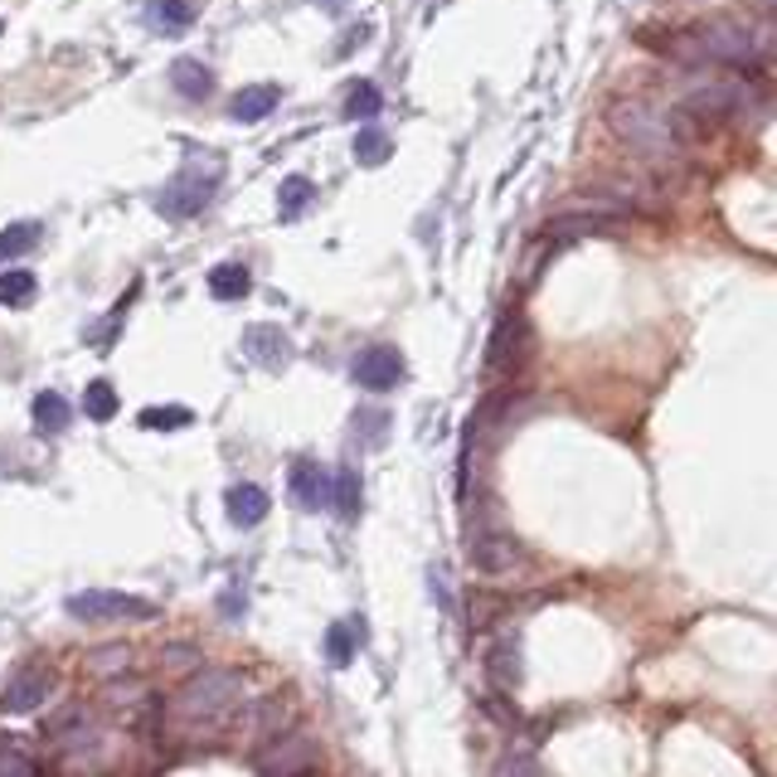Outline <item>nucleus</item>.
<instances>
[{
  "instance_id": "obj_1",
  "label": "nucleus",
  "mask_w": 777,
  "mask_h": 777,
  "mask_svg": "<svg viewBox=\"0 0 777 777\" xmlns=\"http://www.w3.org/2000/svg\"><path fill=\"white\" fill-rule=\"evenodd\" d=\"M244 715H248V690L244 676L229 671V666H205V671L185 676L166 695V734L190 748L224 744L244 725Z\"/></svg>"
},
{
  "instance_id": "obj_2",
  "label": "nucleus",
  "mask_w": 777,
  "mask_h": 777,
  "mask_svg": "<svg viewBox=\"0 0 777 777\" xmlns=\"http://www.w3.org/2000/svg\"><path fill=\"white\" fill-rule=\"evenodd\" d=\"M612 127H618V137L627 146H637V151H647L656 160H671V156H680V146H686L680 131L671 127V117H661L651 102H637V98L612 107Z\"/></svg>"
},
{
  "instance_id": "obj_3",
  "label": "nucleus",
  "mask_w": 777,
  "mask_h": 777,
  "mask_svg": "<svg viewBox=\"0 0 777 777\" xmlns=\"http://www.w3.org/2000/svg\"><path fill=\"white\" fill-rule=\"evenodd\" d=\"M69 618L78 622H151L156 618V602L137 598V593H117V588H83L69 602Z\"/></svg>"
},
{
  "instance_id": "obj_4",
  "label": "nucleus",
  "mask_w": 777,
  "mask_h": 777,
  "mask_svg": "<svg viewBox=\"0 0 777 777\" xmlns=\"http://www.w3.org/2000/svg\"><path fill=\"white\" fill-rule=\"evenodd\" d=\"M214 190H219V166L190 160V166H180L166 190L156 195V209L166 214V219H195V214L214 199Z\"/></svg>"
},
{
  "instance_id": "obj_5",
  "label": "nucleus",
  "mask_w": 777,
  "mask_h": 777,
  "mask_svg": "<svg viewBox=\"0 0 777 777\" xmlns=\"http://www.w3.org/2000/svg\"><path fill=\"white\" fill-rule=\"evenodd\" d=\"M695 45H700L705 59L729 63V69H739V73H754L758 63L768 59V45L754 39L744 24H734V20H719V24H709V30H700V35H695Z\"/></svg>"
},
{
  "instance_id": "obj_6",
  "label": "nucleus",
  "mask_w": 777,
  "mask_h": 777,
  "mask_svg": "<svg viewBox=\"0 0 777 777\" xmlns=\"http://www.w3.org/2000/svg\"><path fill=\"white\" fill-rule=\"evenodd\" d=\"M466 559H472L476 573H486V579H505V573H520V564H525V549H520V540L511 530H495V525H472V534H466Z\"/></svg>"
},
{
  "instance_id": "obj_7",
  "label": "nucleus",
  "mask_w": 777,
  "mask_h": 777,
  "mask_svg": "<svg viewBox=\"0 0 777 777\" xmlns=\"http://www.w3.org/2000/svg\"><path fill=\"white\" fill-rule=\"evenodd\" d=\"M754 112V88L748 83H700L686 98L690 122H734Z\"/></svg>"
},
{
  "instance_id": "obj_8",
  "label": "nucleus",
  "mask_w": 777,
  "mask_h": 777,
  "mask_svg": "<svg viewBox=\"0 0 777 777\" xmlns=\"http://www.w3.org/2000/svg\"><path fill=\"white\" fill-rule=\"evenodd\" d=\"M530 360V321L520 312H505L495 321L491 331V345H486V374H515L520 365Z\"/></svg>"
},
{
  "instance_id": "obj_9",
  "label": "nucleus",
  "mask_w": 777,
  "mask_h": 777,
  "mask_svg": "<svg viewBox=\"0 0 777 777\" xmlns=\"http://www.w3.org/2000/svg\"><path fill=\"white\" fill-rule=\"evenodd\" d=\"M312 763H316L312 739H306V734H297V729H283V734H277V739L258 754V763H253V768H258V777H306V773H312Z\"/></svg>"
},
{
  "instance_id": "obj_10",
  "label": "nucleus",
  "mask_w": 777,
  "mask_h": 777,
  "mask_svg": "<svg viewBox=\"0 0 777 777\" xmlns=\"http://www.w3.org/2000/svg\"><path fill=\"white\" fill-rule=\"evenodd\" d=\"M53 686H59V676H53L49 666H20V671L6 680V690H0V715H35V709L53 695Z\"/></svg>"
},
{
  "instance_id": "obj_11",
  "label": "nucleus",
  "mask_w": 777,
  "mask_h": 777,
  "mask_svg": "<svg viewBox=\"0 0 777 777\" xmlns=\"http://www.w3.org/2000/svg\"><path fill=\"white\" fill-rule=\"evenodd\" d=\"M351 380L360 389H370V394H389V389L404 384V355H399L394 345H370V351L355 355Z\"/></svg>"
},
{
  "instance_id": "obj_12",
  "label": "nucleus",
  "mask_w": 777,
  "mask_h": 777,
  "mask_svg": "<svg viewBox=\"0 0 777 777\" xmlns=\"http://www.w3.org/2000/svg\"><path fill=\"white\" fill-rule=\"evenodd\" d=\"M244 355L253 360V365H263V370H287L292 360H297V345H292V336L283 326H267V321H258V326L244 331Z\"/></svg>"
},
{
  "instance_id": "obj_13",
  "label": "nucleus",
  "mask_w": 777,
  "mask_h": 777,
  "mask_svg": "<svg viewBox=\"0 0 777 777\" xmlns=\"http://www.w3.org/2000/svg\"><path fill=\"white\" fill-rule=\"evenodd\" d=\"M486 680L501 695L520 690V680H525V651H520V637L515 632H501L486 647Z\"/></svg>"
},
{
  "instance_id": "obj_14",
  "label": "nucleus",
  "mask_w": 777,
  "mask_h": 777,
  "mask_svg": "<svg viewBox=\"0 0 777 777\" xmlns=\"http://www.w3.org/2000/svg\"><path fill=\"white\" fill-rule=\"evenodd\" d=\"M287 491H292V501H297L302 511H331V472H326V466H321L316 458L292 462Z\"/></svg>"
},
{
  "instance_id": "obj_15",
  "label": "nucleus",
  "mask_w": 777,
  "mask_h": 777,
  "mask_svg": "<svg viewBox=\"0 0 777 777\" xmlns=\"http://www.w3.org/2000/svg\"><path fill=\"white\" fill-rule=\"evenodd\" d=\"M618 229V219L612 214H559V219H549L540 229V244L544 248H564V244H579V238H593V234H612Z\"/></svg>"
},
{
  "instance_id": "obj_16",
  "label": "nucleus",
  "mask_w": 777,
  "mask_h": 777,
  "mask_svg": "<svg viewBox=\"0 0 777 777\" xmlns=\"http://www.w3.org/2000/svg\"><path fill=\"white\" fill-rule=\"evenodd\" d=\"M224 511H229L238 530H253L267 520V511H273V495L263 486H253V481H238V486H229V495H224Z\"/></svg>"
},
{
  "instance_id": "obj_17",
  "label": "nucleus",
  "mask_w": 777,
  "mask_h": 777,
  "mask_svg": "<svg viewBox=\"0 0 777 777\" xmlns=\"http://www.w3.org/2000/svg\"><path fill=\"white\" fill-rule=\"evenodd\" d=\"M277 102H283V88H277V83H253V88H238V98L229 102V112H234V122H263Z\"/></svg>"
},
{
  "instance_id": "obj_18",
  "label": "nucleus",
  "mask_w": 777,
  "mask_h": 777,
  "mask_svg": "<svg viewBox=\"0 0 777 777\" xmlns=\"http://www.w3.org/2000/svg\"><path fill=\"white\" fill-rule=\"evenodd\" d=\"M170 88H176L180 98H190V102H205L214 92V73L199 59H176L170 63Z\"/></svg>"
},
{
  "instance_id": "obj_19",
  "label": "nucleus",
  "mask_w": 777,
  "mask_h": 777,
  "mask_svg": "<svg viewBox=\"0 0 777 777\" xmlns=\"http://www.w3.org/2000/svg\"><path fill=\"white\" fill-rule=\"evenodd\" d=\"M146 24L156 35H185L195 24V6L190 0H151L146 6Z\"/></svg>"
},
{
  "instance_id": "obj_20",
  "label": "nucleus",
  "mask_w": 777,
  "mask_h": 777,
  "mask_svg": "<svg viewBox=\"0 0 777 777\" xmlns=\"http://www.w3.org/2000/svg\"><path fill=\"white\" fill-rule=\"evenodd\" d=\"M30 413H35V427H39V433H45V437L63 433V427L73 423V409H69V399H63V394H53V389H45V394H35Z\"/></svg>"
},
{
  "instance_id": "obj_21",
  "label": "nucleus",
  "mask_w": 777,
  "mask_h": 777,
  "mask_svg": "<svg viewBox=\"0 0 777 777\" xmlns=\"http://www.w3.org/2000/svg\"><path fill=\"white\" fill-rule=\"evenodd\" d=\"M209 292H214L219 302H244L248 292H253L248 267H244V263H219V267H209Z\"/></svg>"
},
{
  "instance_id": "obj_22",
  "label": "nucleus",
  "mask_w": 777,
  "mask_h": 777,
  "mask_svg": "<svg viewBox=\"0 0 777 777\" xmlns=\"http://www.w3.org/2000/svg\"><path fill=\"white\" fill-rule=\"evenodd\" d=\"M384 107V92L370 83V78H355V83H345V117L351 122H374Z\"/></svg>"
},
{
  "instance_id": "obj_23",
  "label": "nucleus",
  "mask_w": 777,
  "mask_h": 777,
  "mask_svg": "<svg viewBox=\"0 0 777 777\" xmlns=\"http://www.w3.org/2000/svg\"><path fill=\"white\" fill-rule=\"evenodd\" d=\"M39 238H45V229H39L35 219L6 224V229H0V263H10V258H24V253H35V248H39Z\"/></svg>"
},
{
  "instance_id": "obj_24",
  "label": "nucleus",
  "mask_w": 777,
  "mask_h": 777,
  "mask_svg": "<svg viewBox=\"0 0 777 777\" xmlns=\"http://www.w3.org/2000/svg\"><path fill=\"white\" fill-rule=\"evenodd\" d=\"M389 156H394V137H389L384 127H360L355 131V160L360 166H384Z\"/></svg>"
},
{
  "instance_id": "obj_25",
  "label": "nucleus",
  "mask_w": 777,
  "mask_h": 777,
  "mask_svg": "<svg viewBox=\"0 0 777 777\" xmlns=\"http://www.w3.org/2000/svg\"><path fill=\"white\" fill-rule=\"evenodd\" d=\"M306 205H316V185L306 176H287L277 185V214H283V219H297Z\"/></svg>"
},
{
  "instance_id": "obj_26",
  "label": "nucleus",
  "mask_w": 777,
  "mask_h": 777,
  "mask_svg": "<svg viewBox=\"0 0 777 777\" xmlns=\"http://www.w3.org/2000/svg\"><path fill=\"white\" fill-rule=\"evenodd\" d=\"M351 433L365 442V447H384V437H389V413H384V409H355Z\"/></svg>"
},
{
  "instance_id": "obj_27",
  "label": "nucleus",
  "mask_w": 777,
  "mask_h": 777,
  "mask_svg": "<svg viewBox=\"0 0 777 777\" xmlns=\"http://www.w3.org/2000/svg\"><path fill=\"white\" fill-rule=\"evenodd\" d=\"M35 273H24V267H10V273H0V302L6 306H30L35 302Z\"/></svg>"
},
{
  "instance_id": "obj_28",
  "label": "nucleus",
  "mask_w": 777,
  "mask_h": 777,
  "mask_svg": "<svg viewBox=\"0 0 777 777\" xmlns=\"http://www.w3.org/2000/svg\"><path fill=\"white\" fill-rule=\"evenodd\" d=\"M83 413L92 423H107L117 413V389L107 384V380H92L88 389H83Z\"/></svg>"
},
{
  "instance_id": "obj_29",
  "label": "nucleus",
  "mask_w": 777,
  "mask_h": 777,
  "mask_svg": "<svg viewBox=\"0 0 777 777\" xmlns=\"http://www.w3.org/2000/svg\"><path fill=\"white\" fill-rule=\"evenodd\" d=\"M331 505H336L341 515L360 511V472H355V466H345L341 476H331Z\"/></svg>"
},
{
  "instance_id": "obj_30",
  "label": "nucleus",
  "mask_w": 777,
  "mask_h": 777,
  "mask_svg": "<svg viewBox=\"0 0 777 777\" xmlns=\"http://www.w3.org/2000/svg\"><path fill=\"white\" fill-rule=\"evenodd\" d=\"M355 651H360V647H351V622H336V627H331V632H326V661L336 666V671H345V666L355 661Z\"/></svg>"
},
{
  "instance_id": "obj_31",
  "label": "nucleus",
  "mask_w": 777,
  "mask_h": 777,
  "mask_svg": "<svg viewBox=\"0 0 777 777\" xmlns=\"http://www.w3.org/2000/svg\"><path fill=\"white\" fill-rule=\"evenodd\" d=\"M141 427H160V433H170V427H190V409H180V404H166V409H141Z\"/></svg>"
},
{
  "instance_id": "obj_32",
  "label": "nucleus",
  "mask_w": 777,
  "mask_h": 777,
  "mask_svg": "<svg viewBox=\"0 0 777 777\" xmlns=\"http://www.w3.org/2000/svg\"><path fill=\"white\" fill-rule=\"evenodd\" d=\"M0 777H35V763L24 758V748L16 739L0 734Z\"/></svg>"
},
{
  "instance_id": "obj_33",
  "label": "nucleus",
  "mask_w": 777,
  "mask_h": 777,
  "mask_svg": "<svg viewBox=\"0 0 777 777\" xmlns=\"http://www.w3.org/2000/svg\"><path fill=\"white\" fill-rule=\"evenodd\" d=\"M491 777H540V768H534L530 754H505L501 763H495Z\"/></svg>"
},
{
  "instance_id": "obj_34",
  "label": "nucleus",
  "mask_w": 777,
  "mask_h": 777,
  "mask_svg": "<svg viewBox=\"0 0 777 777\" xmlns=\"http://www.w3.org/2000/svg\"><path fill=\"white\" fill-rule=\"evenodd\" d=\"M748 6H754L758 16H773V6H777V0H748Z\"/></svg>"
},
{
  "instance_id": "obj_35",
  "label": "nucleus",
  "mask_w": 777,
  "mask_h": 777,
  "mask_svg": "<svg viewBox=\"0 0 777 777\" xmlns=\"http://www.w3.org/2000/svg\"><path fill=\"white\" fill-rule=\"evenodd\" d=\"M321 6H341V0H321Z\"/></svg>"
},
{
  "instance_id": "obj_36",
  "label": "nucleus",
  "mask_w": 777,
  "mask_h": 777,
  "mask_svg": "<svg viewBox=\"0 0 777 777\" xmlns=\"http://www.w3.org/2000/svg\"><path fill=\"white\" fill-rule=\"evenodd\" d=\"M0 30H6V24H0Z\"/></svg>"
}]
</instances>
